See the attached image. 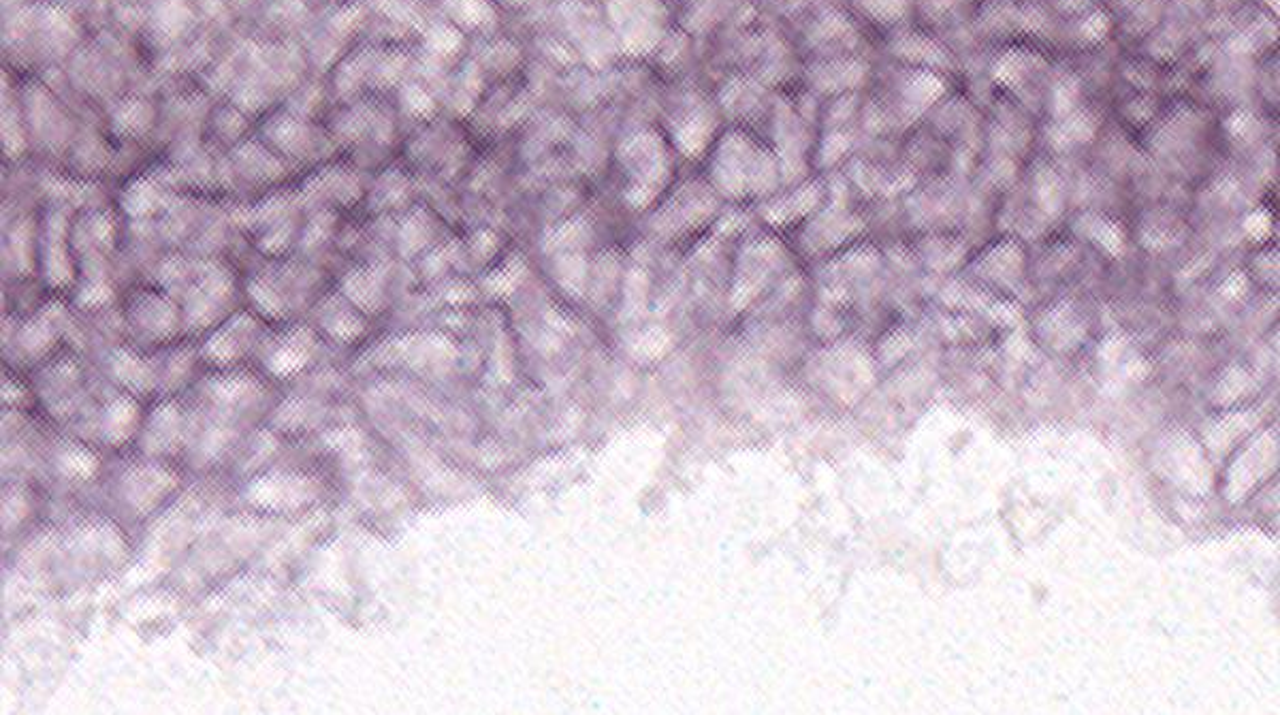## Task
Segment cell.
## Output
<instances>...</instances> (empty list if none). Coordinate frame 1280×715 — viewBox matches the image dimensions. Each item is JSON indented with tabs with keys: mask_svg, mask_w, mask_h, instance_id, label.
<instances>
[{
	"mask_svg": "<svg viewBox=\"0 0 1280 715\" xmlns=\"http://www.w3.org/2000/svg\"><path fill=\"white\" fill-rule=\"evenodd\" d=\"M1101 129V118L1095 114L1093 109H1076L1067 114L1065 118L1052 120L1050 129H1048V146L1054 152H1069L1074 148L1084 146V143L1093 141L1097 137Z\"/></svg>",
	"mask_w": 1280,
	"mask_h": 715,
	"instance_id": "4",
	"label": "cell"
},
{
	"mask_svg": "<svg viewBox=\"0 0 1280 715\" xmlns=\"http://www.w3.org/2000/svg\"><path fill=\"white\" fill-rule=\"evenodd\" d=\"M856 7L873 22L894 24L907 11V0H856Z\"/></svg>",
	"mask_w": 1280,
	"mask_h": 715,
	"instance_id": "8",
	"label": "cell"
},
{
	"mask_svg": "<svg viewBox=\"0 0 1280 715\" xmlns=\"http://www.w3.org/2000/svg\"><path fill=\"white\" fill-rule=\"evenodd\" d=\"M867 73L869 69L864 62L852 60V58H841V60L822 62V65L815 67L811 77H813V84L818 86V90L828 94H839L860 86L864 82V77H867Z\"/></svg>",
	"mask_w": 1280,
	"mask_h": 715,
	"instance_id": "5",
	"label": "cell"
},
{
	"mask_svg": "<svg viewBox=\"0 0 1280 715\" xmlns=\"http://www.w3.org/2000/svg\"><path fill=\"white\" fill-rule=\"evenodd\" d=\"M700 105H692L681 114L675 122V141L681 152L685 154H702L711 141V116L709 111Z\"/></svg>",
	"mask_w": 1280,
	"mask_h": 715,
	"instance_id": "6",
	"label": "cell"
},
{
	"mask_svg": "<svg viewBox=\"0 0 1280 715\" xmlns=\"http://www.w3.org/2000/svg\"><path fill=\"white\" fill-rule=\"evenodd\" d=\"M779 158L741 131L719 139L711 156V184L728 199L768 195L779 186Z\"/></svg>",
	"mask_w": 1280,
	"mask_h": 715,
	"instance_id": "1",
	"label": "cell"
},
{
	"mask_svg": "<svg viewBox=\"0 0 1280 715\" xmlns=\"http://www.w3.org/2000/svg\"><path fill=\"white\" fill-rule=\"evenodd\" d=\"M611 18L630 54L643 56L658 45L664 20L660 0H611Z\"/></svg>",
	"mask_w": 1280,
	"mask_h": 715,
	"instance_id": "3",
	"label": "cell"
},
{
	"mask_svg": "<svg viewBox=\"0 0 1280 715\" xmlns=\"http://www.w3.org/2000/svg\"><path fill=\"white\" fill-rule=\"evenodd\" d=\"M1080 99H1082L1080 84L1074 77L1059 79V82L1048 90V109L1052 114V120L1065 118L1067 114H1071V111L1080 109L1082 107Z\"/></svg>",
	"mask_w": 1280,
	"mask_h": 715,
	"instance_id": "7",
	"label": "cell"
},
{
	"mask_svg": "<svg viewBox=\"0 0 1280 715\" xmlns=\"http://www.w3.org/2000/svg\"><path fill=\"white\" fill-rule=\"evenodd\" d=\"M619 161L630 178L628 199L634 205L649 203L668 182L670 158L658 133L645 131L630 137L623 143Z\"/></svg>",
	"mask_w": 1280,
	"mask_h": 715,
	"instance_id": "2",
	"label": "cell"
}]
</instances>
